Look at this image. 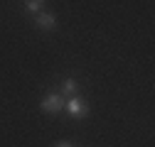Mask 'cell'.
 Listing matches in <instances>:
<instances>
[{
  "instance_id": "obj_1",
  "label": "cell",
  "mask_w": 155,
  "mask_h": 147,
  "mask_svg": "<svg viewBox=\"0 0 155 147\" xmlns=\"http://www.w3.org/2000/svg\"><path fill=\"white\" fill-rule=\"evenodd\" d=\"M67 113H69L71 118H76V120H81V118L89 115V103L81 101V98H76V96H71L69 103H67Z\"/></svg>"
},
{
  "instance_id": "obj_2",
  "label": "cell",
  "mask_w": 155,
  "mask_h": 147,
  "mask_svg": "<svg viewBox=\"0 0 155 147\" xmlns=\"http://www.w3.org/2000/svg\"><path fill=\"white\" fill-rule=\"evenodd\" d=\"M62 108H64V101H62L59 93H47V96L42 98V110H45V113H49V115L62 113Z\"/></svg>"
},
{
  "instance_id": "obj_3",
  "label": "cell",
  "mask_w": 155,
  "mask_h": 147,
  "mask_svg": "<svg viewBox=\"0 0 155 147\" xmlns=\"http://www.w3.org/2000/svg\"><path fill=\"white\" fill-rule=\"evenodd\" d=\"M35 25L42 27V30H54L57 17H54L52 12H37V15H35Z\"/></svg>"
},
{
  "instance_id": "obj_4",
  "label": "cell",
  "mask_w": 155,
  "mask_h": 147,
  "mask_svg": "<svg viewBox=\"0 0 155 147\" xmlns=\"http://www.w3.org/2000/svg\"><path fill=\"white\" fill-rule=\"evenodd\" d=\"M76 91H79V83H76L74 79H67L64 86H62V96H74Z\"/></svg>"
},
{
  "instance_id": "obj_5",
  "label": "cell",
  "mask_w": 155,
  "mask_h": 147,
  "mask_svg": "<svg viewBox=\"0 0 155 147\" xmlns=\"http://www.w3.org/2000/svg\"><path fill=\"white\" fill-rule=\"evenodd\" d=\"M42 3H45V0H27V10L30 12H40L42 10Z\"/></svg>"
},
{
  "instance_id": "obj_6",
  "label": "cell",
  "mask_w": 155,
  "mask_h": 147,
  "mask_svg": "<svg viewBox=\"0 0 155 147\" xmlns=\"http://www.w3.org/2000/svg\"><path fill=\"white\" fill-rule=\"evenodd\" d=\"M57 147H71V145H67V142H64V145H57Z\"/></svg>"
}]
</instances>
